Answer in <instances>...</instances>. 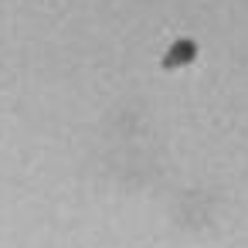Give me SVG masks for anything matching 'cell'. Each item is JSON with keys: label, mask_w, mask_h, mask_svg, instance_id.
Instances as JSON below:
<instances>
[{"label": "cell", "mask_w": 248, "mask_h": 248, "mask_svg": "<svg viewBox=\"0 0 248 248\" xmlns=\"http://www.w3.org/2000/svg\"><path fill=\"white\" fill-rule=\"evenodd\" d=\"M190 55H194V48H190V45H177V48L170 51V65H180V62H190Z\"/></svg>", "instance_id": "cell-1"}]
</instances>
